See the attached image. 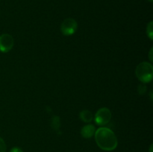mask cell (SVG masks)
<instances>
[{
    "label": "cell",
    "mask_w": 153,
    "mask_h": 152,
    "mask_svg": "<svg viewBox=\"0 0 153 152\" xmlns=\"http://www.w3.org/2000/svg\"><path fill=\"white\" fill-rule=\"evenodd\" d=\"M79 118L85 123H90L94 119V116L90 110H84L79 113Z\"/></svg>",
    "instance_id": "obj_7"
},
{
    "label": "cell",
    "mask_w": 153,
    "mask_h": 152,
    "mask_svg": "<svg viewBox=\"0 0 153 152\" xmlns=\"http://www.w3.org/2000/svg\"><path fill=\"white\" fill-rule=\"evenodd\" d=\"M96 128L93 125H86L81 130V134L85 139H90L95 134Z\"/></svg>",
    "instance_id": "obj_6"
},
{
    "label": "cell",
    "mask_w": 153,
    "mask_h": 152,
    "mask_svg": "<svg viewBox=\"0 0 153 152\" xmlns=\"http://www.w3.org/2000/svg\"><path fill=\"white\" fill-rule=\"evenodd\" d=\"M96 142L99 148L103 151H111L116 149L118 145V140L113 131L110 128L102 127L96 130L95 134Z\"/></svg>",
    "instance_id": "obj_1"
},
{
    "label": "cell",
    "mask_w": 153,
    "mask_h": 152,
    "mask_svg": "<svg viewBox=\"0 0 153 152\" xmlns=\"http://www.w3.org/2000/svg\"><path fill=\"white\" fill-rule=\"evenodd\" d=\"M112 117L111 112L107 107H102L97 110L94 116V121L97 125L103 126L108 123Z\"/></svg>",
    "instance_id": "obj_3"
},
{
    "label": "cell",
    "mask_w": 153,
    "mask_h": 152,
    "mask_svg": "<svg viewBox=\"0 0 153 152\" xmlns=\"http://www.w3.org/2000/svg\"><path fill=\"white\" fill-rule=\"evenodd\" d=\"M14 40L9 34H3L0 36V52L7 53L13 49Z\"/></svg>",
    "instance_id": "obj_5"
},
{
    "label": "cell",
    "mask_w": 153,
    "mask_h": 152,
    "mask_svg": "<svg viewBox=\"0 0 153 152\" xmlns=\"http://www.w3.org/2000/svg\"><path fill=\"white\" fill-rule=\"evenodd\" d=\"M149 152H152V145H151L150 149H149Z\"/></svg>",
    "instance_id": "obj_14"
},
{
    "label": "cell",
    "mask_w": 153,
    "mask_h": 152,
    "mask_svg": "<svg viewBox=\"0 0 153 152\" xmlns=\"http://www.w3.org/2000/svg\"><path fill=\"white\" fill-rule=\"evenodd\" d=\"M135 75L142 83H149L153 77V66L151 63L142 62L137 65L135 69Z\"/></svg>",
    "instance_id": "obj_2"
},
{
    "label": "cell",
    "mask_w": 153,
    "mask_h": 152,
    "mask_svg": "<svg viewBox=\"0 0 153 152\" xmlns=\"http://www.w3.org/2000/svg\"><path fill=\"white\" fill-rule=\"evenodd\" d=\"M9 152H23V151L19 147H13V148L10 149V151Z\"/></svg>",
    "instance_id": "obj_12"
},
{
    "label": "cell",
    "mask_w": 153,
    "mask_h": 152,
    "mask_svg": "<svg viewBox=\"0 0 153 152\" xmlns=\"http://www.w3.org/2000/svg\"><path fill=\"white\" fill-rule=\"evenodd\" d=\"M147 1H149V2H152V1H153V0H147Z\"/></svg>",
    "instance_id": "obj_15"
},
{
    "label": "cell",
    "mask_w": 153,
    "mask_h": 152,
    "mask_svg": "<svg viewBox=\"0 0 153 152\" xmlns=\"http://www.w3.org/2000/svg\"><path fill=\"white\" fill-rule=\"evenodd\" d=\"M6 144L4 142V139L1 137H0V152H6Z\"/></svg>",
    "instance_id": "obj_10"
},
{
    "label": "cell",
    "mask_w": 153,
    "mask_h": 152,
    "mask_svg": "<svg viewBox=\"0 0 153 152\" xmlns=\"http://www.w3.org/2000/svg\"><path fill=\"white\" fill-rule=\"evenodd\" d=\"M52 127L55 130L59 129L60 127V119L58 116H54L52 120Z\"/></svg>",
    "instance_id": "obj_9"
},
{
    "label": "cell",
    "mask_w": 153,
    "mask_h": 152,
    "mask_svg": "<svg viewBox=\"0 0 153 152\" xmlns=\"http://www.w3.org/2000/svg\"><path fill=\"white\" fill-rule=\"evenodd\" d=\"M146 34L151 40L153 39V25L152 21H150L146 26Z\"/></svg>",
    "instance_id": "obj_8"
},
{
    "label": "cell",
    "mask_w": 153,
    "mask_h": 152,
    "mask_svg": "<svg viewBox=\"0 0 153 152\" xmlns=\"http://www.w3.org/2000/svg\"><path fill=\"white\" fill-rule=\"evenodd\" d=\"M138 92L140 95H143L145 92H146V86L143 84H140L138 86Z\"/></svg>",
    "instance_id": "obj_11"
},
{
    "label": "cell",
    "mask_w": 153,
    "mask_h": 152,
    "mask_svg": "<svg viewBox=\"0 0 153 152\" xmlns=\"http://www.w3.org/2000/svg\"><path fill=\"white\" fill-rule=\"evenodd\" d=\"M78 28V23L73 18H67L61 25V31L64 35L71 36L76 33Z\"/></svg>",
    "instance_id": "obj_4"
},
{
    "label": "cell",
    "mask_w": 153,
    "mask_h": 152,
    "mask_svg": "<svg viewBox=\"0 0 153 152\" xmlns=\"http://www.w3.org/2000/svg\"><path fill=\"white\" fill-rule=\"evenodd\" d=\"M152 48L150 49V52H149V59H150L151 61H152Z\"/></svg>",
    "instance_id": "obj_13"
}]
</instances>
